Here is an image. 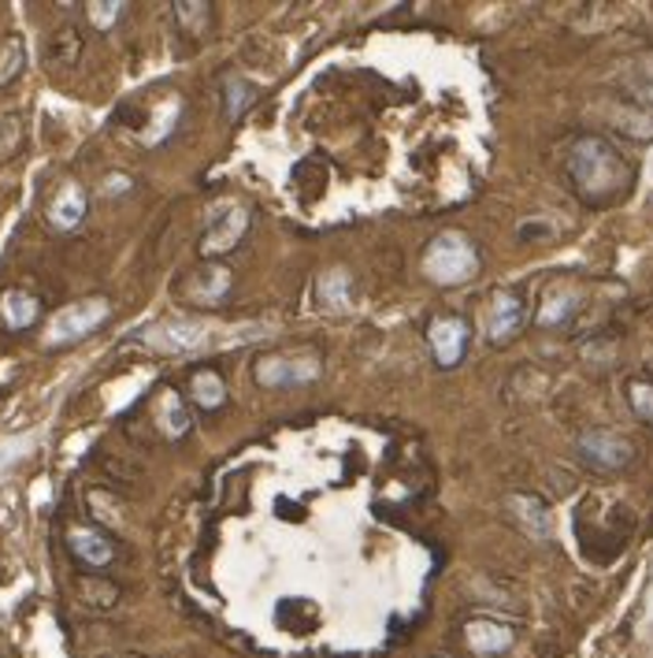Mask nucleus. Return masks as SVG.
I'll list each match as a JSON object with an SVG mask.
<instances>
[{
  "label": "nucleus",
  "instance_id": "obj_1",
  "mask_svg": "<svg viewBox=\"0 0 653 658\" xmlns=\"http://www.w3.org/2000/svg\"><path fill=\"white\" fill-rule=\"evenodd\" d=\"M568 179L576 186V194L587 205L602 209V205H616L620 197L631 194L634 168L620 149L613 146L602 134H579L568 146Z\"/></svg>",
  "mask_w": 653,
  "mask_h": 658
},
{
  "label": "nucleus",
  "instance_id": "obj_2",
  "mask_svg": "<svg viewBox=\"0 0 653 658\" xmlns=\"http://www.w3.org/2000/svg\"><path fill=\"white\" fill-rule=\"evenodd\" d=\"M423 276L439 287H460L471 276H479V249L468 234L442 231L431 239L428 254H423Z\"/></svg>",
  "mask_w": 653,
  "mask_h": 658
},
{
  "label": "nucleus",
  "instance_id": "obj_3",
  "mask_svg": "<svg viewBox=\"0 0 653 658\" xmlns=\"http://www.w3.org/2000/svg\"><path fill=\"white\" fill-rule=\"evenodd\" d=\"M112 317V302L108 297H78V302L63 305L57 317L49 320V328H45V346H75L86 336H94L101 324Z\"/></svg>",
  "mask_w": 653,
  "mask_h": 658
},
{
  "label": "nucleus",
  "instance_id": "obj_4",
  "mask_svg": "<svg viewBox=\"0 0 653 658\" xmlns=\"http://www.w3.org/2000/svg\"><path fill=\"white\" fill-rule=\"evenodd\" d=\"M576 450L594 473H620L634 462V447L613 431H587V436H579Z\"/></svg>",
  "mask_w": 653,
  "mask_h": 658
},
{
  "label": "nucleus",
  "instance_id": "obj_5",
  "mask_svg": "<svg viewBox=\"0 0 653 658\" xmlns=\"http://www.w3.org/2000/svg\"><path fill=\"white\" fill-rule=\"evenodd\" d=\"M260 387L268 391H279V387H297V383H308L320 376V362L316 357H286V354H268L260 357L257 368H252Z\"/></svg>",
  "mask_w": 653,
  "mask_h": 658
},
{
  "label": "nucleus",
  "instance_id": "obj_6",
  "mask_svg": "<svg viewBox=\"0 0 653 658\" xmlns=\"http://www.w3.org/2000/svg\"><path fill=\"white\" fill-rule=\"evenodd\" d=\"M468 339H471L468 320L465 317H453V313H446V317H439V320H431V328H428L431 354H434V362H439L442 368H457L460 362H465Z\"/></svg>",
  "mask_w": 653,
  "mask_h": 658
},
{
  "label": "nucleus",
  "instance_id": "obj_7",
  "mask_svg": "<svg viewBox=\"0 0 653 658\" xmlns=\"http://www.w3.org/2000/svg\"><path fill=\"white\" fill-rule=\"evenodd\" d=\"M245 231H249V212H245L242 205H226L223 212H215L212 220H208V228L201 234V254L205 257L231 254L245 239Z\"/></svg>",
  "mask_w": 653,
  "mask_h": 658
},
{
  "label": "nucleus",
  "instance_id": "obj_8",
  "mask_svg": "<svg viewBox=\"0 0 653 658\" xmlns=\"http://www.w3.org/2000/svg\"><path fill=\"white\" fill-rule=\"evenodd\" d=\"M67 551L75 555V562H82L86 570H108L115 562V544L104 528L97 525H78L67 532Z\"/></svg>",
  "mask_w": 653,
  "mask_h": 658
},
{
  "label": "nucleus",
  "instance_id": "obj_9",
  "mask_svg": "<svg viewBox=\"0 0 653 658\" xmlns=\"http://www.w3.org/2000/svg\"><path fill=\"white\" fill-rule=\"evenodd\" d=\"M208 339H212L208 324L189 320V317H183V320H168V324H160V328L149 331V346L168 350V354H189V350H201Z\"/></svg>",
  "mask_w": 653,
  "mask_h": 658
},
{
  "label": "nucleus",
  "instance_id": "obj_10",
  "mask_svg": "<svg viewBox=\"0 0 653 658\" xmlns=\"http://www.w3.org/2000/svg\"><path fill=\"white\" fill-rule=\"evenodd\" d=\"M505 510H509V517L528 532L531 539H550L553 532V513L546 507V499L542 495H531V491H513L505 495Z\"/></svg>",
  "mask_w": 653,
  "mask_h": 658
},
{
  "label": "nucleus",
  "instance_id": "obj_11",
  "mask_svg": "<svg viewBox=\"0 0 653 658\" xmlns=\"http://www.w3.org/2000/svg\"><path fill=\"white\" fill-rule=\"evenodd\" d=\"M231 283H234L231 268L212 265V260H208L205 268H197V272L186 276L183 297H186V302H194V305H220L223 297L231 294Z\"/></svg>",
  "mask_w": 653,
  "mask_h": 658
},
{
  "label": "nucleus",
  "instance_id": "obj_12",
  "mask_svg": "<svg viewBox=\"0 0 653 658\" xmlns=\"http://www.w3.org/2000/svg\"><path fill=\"white\" fill-rule=\"evenodd\" d=\"M523 320H528V309H523L520 294H497L494 305H490L486 313V339L494 342V346H502V342H509L520 336Z\"/></svg>",
  "mask_w": 653,
  "mask_h": 658
},
{
  "label": "nucleus",
  "instance_id": "obj_13",
  "mask_svg": "<svg viewBox=\"0 0 653 658\" xmlns=\"http://www.w3.org/2000/svg\"><path fill=\"white\" fill-rule=\"evenodd\" d=\"M41 297L34 291H23V287H8L4 294H0V324H4V331H12V336H20V331H30L34 324L41 320Z\"/></svg>",
  "mask_w": 653,
  "mask_h": 658
},
{
  "label": "nucleus",
  "instance_id": "obj_14",
  "mask_svg": "<svg viewBox=\"0 0 653 658\" xmlns=\"http://www.w3.org/2000/svg\"><path fill=\"white\" fill-rule=\"evenodd\" d=\"M465 633H468V647L479 658L505 655L513 647V629L505 625V621H494V618H471L465 625Z\"/></svg>",
  "mask_w": 653,
  "mask_h": 658
},
{
  "label": "nucleus",
  "instance_id": "obj_15",
  "mask_svg": "<svg viewBox=\"0 0 653 658\" xmlns=\"http://www.w3.org/2000/svg\"><path fill=\"white\" fill-rule=\"evenodd\" d=\"M152 421H157V428L168 439H186L189 431H194V413H189V405H186L183 394H175V391H163L160 394L157 410H152Z\"/></svg>",
  "mask_w": 653,
  "mask_h": 658
},
{
  "label": "nucleus",
  "instance_id": "obj_16",
  "mask_svg": "<svg viewBox=\"0 0 653 658\" xmlns=\"http://www.w3.org/2000/svg\"><path fill=\"white\" fill-rule=\"evenodd\" d=\"M86 209H89L86 191H82L78 183H67L57 197H52V205H49L52 231H75V228H82V220H86Z\"/></svg>",
  "mask_w": 653,
  "mask_h": 658
},
{
  "label": "nucleus",
  "instance_id": "obj_17",
  "mask_svg": "<svg viewBox=\"0 0 653 658\" xmlns=\"http://www.w3.org/2000/svg\"><path fill=\"white\" fill-rule=\"evenodd\" d=\"M82 49H86V38H82L78 26H60V31L49 34L45 41V64L49 68H75L82 60Z\"/></svg>",
  "mask_w": 653,
  "mask_h": 658
},
{
  "label": "nucleus",
  "instance_id": "obj_18",
  "mask_svg": "<svg viewBox=\"0 0 653 658\" xmlns=\"http://www.w3.org/2000/svg\"><path fill=\"white\" fill-rule=\"evenodd\" d=\"M189 399H194V405H201L205 413L223 410V405H226L223 376L215 373V368H197V373L189 376Z\"/></svg>",
  "mask_w": 653,
  "mask_h": 658
},
{
  "label": "nucleus",
  "instance_id": "obj_19",
  "mask_svg": "<svg viewBox=\"0 0 653 658\" xmlns=\"http://www.w3.org/2000/svg\"><path fill=\"white\" fill-rule=\"evenodd\" d=\"M78 602L86 610H94V614H104V610H112L120 602V588L112 581H104V576L89 573L78 581Z\"/></svg>",
  "mask_w": 653,
  "mask_h": 658
},
{
  "label": "nucleus",
  "instance_id": "obj_20",
  "mask_svg": "<svg viewBox=\"0 0 653 658\" xmlns=\"http://www.w3.org/2000/svg\"><path fill=\"white\" fill-rule=\"evenodd\" d=\"M257 97H260V89L252 86L249 78L231 75L223 83V112H226V120H238V115H245L252 105H257Z\"/></svg>",
  "mask_w": 653,
  "mask_h": 658
},
{
  "label": "nucleus",
  "instance_id": "obj_21",
  "mask_svg": "<svg viewBox=\"0 0 653 658\" xmlns=\"http://www.w3.org/2000/svg\"><path fill=\"white\" fill-rule=\"evenodd\" d=\"M349 291H353V279H349V272H342V268H334V272H323L320 276V287H316V294H320L323 309H349Z\"/></svg>",
  "mask_w": 653,
  "mask_h": 658
},
{
  "label": "nucleus",
  "instance_id": "obj_22",
  "mask_svg": "<svg viewBox=\"0 0 653 658\" xmlns=\"http://www.w3.org/2000/svg\"><path fill=\"white\" fill-rule=\"evenodd\" d=\"M23 68H26V45L20 34H12V38H4V45H0V86H12L23 75Z\"/></svg>",
  "mask_w": 653,
  "mask_h": 658
},
{
  "label": "nucleus",
  "instance_id": "obj_23",
  "mask_svg": "<svg viewBox=\"0 0 653 658\" xmlns=\"http://www.w3.org/2000/svg\"><path fill=\"white\" fill-rule=\"evenodd\" d=\"M175 23L183 26L186 34H205L208 23H212V8L201 4V0H186V4H175Z\"/></svg>",
  "mask_w": 653,
  "mask_h": 658
},
{
  "label": "nucleus",
  "instance_id": "obj_24",
  "mask_svg": "<svg viewBox=\"0 0 653 658\" xmlns=\"http://www.w3.org/2000/svg\"><path fill=\"white\" fill-rule=\"evenodd\" d=\"M23 146V120L20 115H0V164L12 160Z\"/></svg>",
  "mask_w": 653,
  "mask_h": 658
},
{
  "label": "nucleus",
  "instance_id": "obj_25",
  "mask_svg": "<svg viewBox=\"0 0 653 658\" xmlns=\"http://www.w3.org/2000/svg\"><path fill=\"white\" fill-rule=\"evenodd\" d=\"M123 8L126 4H112V0H108V4H89L86 15H89V23H94L97 31H112V26L123 20Z\"/></svg>",
  "mask_w": 653,
  "mask_h": 658
},
{
  "label": "nucleus",
  "instance_id": "obj_26",
  "mask_svg": "<svg viewBox=\"0 0 653 658\" xmlns=\"http://www.w3.org/2000/svg\"><path fill=\"white\" fill-rule=\"evenodd\" d=\"M571 317V302H560V297H553L539 309V324L542 328H565V320Z\"/></svg>",
  "mask_w": 653,
  "mask_h": 658
},
{
  "label": "nucleus",
  "instance_id": "obj_27",
  "mask_svg": "<svg viewBox=\"0 0 653 658\" xmlns=\"http://www.w3.org/2000/svg\"><path fill=\"white\" fill-rule=\"evenodd\" d=\"M631 410L653 425V383H631Z\"/></svg>",
  "mask_w": 653,
  "mask_h": 658
},
{
  "label": "nucleus",
  "instance_id": "obj_28",
  "mask_svg": "<svg viewBox=\"0 0 653 658\" xmlns=\"http://www.w3.org/2000/svg\"><path fill=\"white\" fill-rule=\"evenodd\" d=\"M112 658H149V655H112Z\"/></svg>",
  "mask_w": 653,
  "mask_h": 658
},
{
  "label": "nucleus",
  "instance_id": "obj_29",
  "mask_svg": "<svg viewBox=\"0 0 653 658\" xmlns=\"http://www.w3.org/2000/svg\"><path fill=\"white\" fill-rule=\"evenodd\" d=\"M431 658H449V655H431Z\"/></svg>",
  "mask_w": 653,
  "mask_h": 658
}]
</instances>
